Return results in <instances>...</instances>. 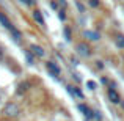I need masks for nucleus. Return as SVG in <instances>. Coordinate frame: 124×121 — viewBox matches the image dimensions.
<instances>
[{
	"instance_id": "1",
	"label": "nucleus",
	"mask_w": 124,
	"mask_h": 121,
	"mask_svg": "<svg viewBox=\"0 0 124 121\" xmlns=\"http://www.w3.org/2000/svg\"><path fill=\"white\" fill-rule=\"evenodd\" d=\"M19 113H21V107L16 102H6L3 107V115L6 118H17Z\"/></svg>"
},
{
	"instance_id": "2",
	"label": "nucleus",
	"mask_w": 124,
	"mask_h": 121,
	"mask_svg": "<svg viewBox=\"0 0 124 121\" xmlns=\"http://www.w3.org/2000/svg\"><path fill=\"white\" fill-rule=\"evenodd\" d=\"M76 50H77V54H79L80 57H83V58H86V57L91 55V47L86 44V42H77Z\"/></svg>"
},
{
	"instance_id": "3",
	"label": "nucleus",
	"mask_w": 124,
	"mask_h": 121,
	"mask_svg": "<svg viewBox=\"0 0 124 121\" xmlns=\"http://www.w3.org/2000/svg\"><path fill=\"white\" fill-rule=\"evenodd\" d=\"M107 96H108V99H110L112 104H119V102H121V96H119V93L116 91V88L112 87V85H110L108 90H107Z\"/></svg>"
},
{
	"instance_id": "4",
	"label": "nucleus",
	"mask_w": 124,
	"mask_h": 121,
	"mask_svg": "<svg viewBox=\"0 0 124 121\" xmlns=\"http://www.w3.org/2000/svg\"><path fill=\"white\" fill-rule=\"evenodd\" d=\"M46 68H47V71H49V73H50L54 77H58V76L61 74V68L58 66L57 63H54V61H47V63H46Z\"/></svg>"
},
{
	"instance_id": "5",
	"label": "nucleus",
	"mask_w": 124,
	"mask_h": 121,
	"mask_svg": "<svg viewBox=\"0 0 124 121\" xmlns=\"http://www.w3.org/2000/svg\"><path fill=\"white\" fill-rule=\"evenodd\" d=\"M30 52L38 58H44V55H46L44 47H41V46H38V44H31L30 46Z\"/></svg>"
},
{
	"instance_id": "6",
	"label": "nucleus",
	"mask_w": 124,
	"mask_h": 121,
	"mask_svg": "<svg viewBox=\"0 0 124 121\" xmlns=\"http://www.w3.org/2000/svg\"><path fill=\"white\" fill-rule=\"evenodd\" d=\"M83 36L90 41H99L101 40V33L97 30H85L83 32Z\"/></svg>"
},
{
	"instance_id": "7",
	"label": "nucleus",
	"mask_w": 124,
	"mask_h": 121,
	"mask_svg": "<svg viewBox=\"0 0 124 121\" xmlns=\"http://www.w3.org/2000/svg\"><path fill=\"white\" fill-rule=\"evenodd\" d=\"M31 16H33V21L36 22L38 25H41V27H44V25H46V21H44V16H42V11H39V9H33Z\"/></svg>"
},
{
	"instance_id": "8",
	"label": "nucleus",
	"mask_w": 124,
	"mask_h": 121,
	"mask_svg": "<svg viewBox=\"0 0 124 121\" xmlns=\"http://www.w3.org/2000/svg\"><path fill=\"white\" fill-rule=\"evenodd\" d=\"M79 110L83 113V116L86 120H93V109L88 107L86 104H79Z\"/></svg>"
},
{
	"instance_id": "9",
	"label": "nucleus",
	"mask_w": 124,
	"mask_h": 121,
	"mask_svg": "<svg viewBox=\"0 0 124 121\" xmlns=\"http://www.w3.org/2000/svg\"><path fill=\"white\" fill-rule=\"evenodd\" d=\"M68 93L71 94V96H74V97H79V99H83V93L79 90L77 87H72V85H68Z\"/></svg>"
},
{
	"instance_id": "10",
	"label": "nucleus",
	"mask_w": 124,
	"mask_h": 121,
	"mask_svg": "<svg viewBox=\"0 0 124 121\" xmlns=\"http://www.w3.org/2000/svg\"><path fill=\"white\" fill-rule=\"evenodd\" d=\"M0 25H3L6 30H9L11 27H14V25L11 24V21H9V17L5 14V13H0Z\"/></svg>"
},
{
	"instance_id": "11",
	"label": "nucleus",
	"mask_w": 124,
	"mask_h": 121,
	"mask_svg": "<svg viewBox=\"0 0 124 121\" xmlns=\"http://www.w3.org/2000/svg\"><path fill=\"white\" fill-rule=\"evenodd\" d=\"M9 32H11V36L14 38L16 41H21V40H22V33H21V30H17L16 27H11V28H9Z\"/></svg>"
},
{
	"instance_id": "12",
	"label": "nucleus",
	"mask_w": 124,
	"mask_h": 121,
	"mask_svg": "<svg viewBox=\"0 0 124 121\" xmlns=\"http://www.w3.org/2000/svg\"><path fill=\"white\" fill-rule=\"evenodd\" d=\"M115 44H116V47H118V49H123V50H124V35H116Z\"/></svg>"
},
{
	"instance_id": "13",
	"label": "nucleus",
	"mask_w": 124,
	"mask_h": 121,
	"mask_svg": "<svg viewBox=\"0 0 124 121\" xmlns=\"http://www.w3.org/2000/svg\"><path fill=\"white\" fill-rule=\"evenodd\" d=\"M28 87H30V83H28V82H22V83H19V87H17V94H24L25 91L28 90Z\"/></svg>"
},
{
	"instance_id": "14",
	"label": "nucleus",
	"mask_w": 124,
	"mask_h": 121,
	"mask_svg": "<svg viewBox=\"0 0 124 121\" xmlns=\"http://www.w3.org/2000/svg\"><path fill=\"white\" fill-rule=\"evenodd\" d=\"M63 32H64V38H66V41H71V40H72V33H71V28L69 27H64Z\"/></svg>"
},
{
	"instance_id": "15",
	"label": "nucleus",
	"mask_w": 124,
	"mask_h": 121,
	"mask_svg": "<svg viewBox=\"0 0 124 121\" xmlns=\"http://www.w3.org/2000/svg\"><path fill=\"white\" fill-rule=\"evenodd\" d=\"M58 19H60V21L61 22H64V21H66V17H68V16H66V9H58Z\"/></svg>"
},
{
	"instance_id": "16",
	"label": "nucleus",
	"mask_w": 124,
	"mask_h": 121,
	"mask_svg": "<svg viewBox=\"0 0 124 121\" xmlns=\"http://www.w3.org/2000/svg\"><path fill=\"white\" fill-rule=\"evenodd\" d=\"M88 5L91 8H99L101 6V0H88Z\"/></svg>"
},
{
	"instance_id": "17",
	"label": "nucleus",
	"mask_w": 124,
	"mask_h": 121,
	"mask_svg": "<svg viewBox=\"0 0 124 121\" xmlns=\"http://www.w3.org/2000/svg\"><path fill=\"white\" fill-rule=\"evenodd\" d=\"M57 3H58V8L60 9H68V2L66 0H57Z\"/></svg>"
},
{
	"instance_id": "18",
	"label": "nucleus",
	"mask_w": 124,
	"mask_h": 121,
	"mask_svg": "<svg viewBox=\"0 0 124 121\" xmlns=\"http://www.w3.org/2000/svg\"><path fill=\"white\" fill-rule=\"evenodd\" d=\"M76 5H77V8H79V13H82V14H83V13H86V8H85V5H83L82 2H79V0H77Z\"/></svg>"
},
{
	"instance_id": "19",
	"label": "nucleus",
	"mask_w": 124,
	"mask_h": 121,
	"mask_svg": "<svg viewBox=\"0 0 124 121\" xmlns=\"http://www.w3.org/2000/svg\"><path fill=\"white\" fill-rule=\"evenodd\" d=\"M19 3H22V5H25V6H33L35 0H19Z\"/></svg>"
},
{
	"instance_id": "20",
	"label": "nucleus",
	"mask_w": 124,
	"mask_h": 121,
	"mask_svg": "<svg viewBox=\"0 0 124 121\" xmlns=\"http://www.w3.org/2000/svg\"><path fill=\"white\" fill-rule=\"evenodd\" d=\"M93 118H94V120H97V121L102 120V115H101L99 110H93Z\"/></svg>"
},
{
	"instance_id": "21",
	"label": "nucleus",
	"mask_w": 124,
	"mask_h": 121,
	"mask_svg": "<svg viewBox=\"0 0 124 121\" xmlns=\"http://www.w3.org/2000/svg\"><path fill=\"white\" fill-rule=\"evenodd\" d=\"M86 85H88V88H90V90H96V82L88 80V82H86Z\"/></svg>"
},
{
	"instance_id": "22",
	"label": "nucleus",
	"mask_w": 124,
	"mask_h": 121,
	"mask_svg": "<svg viewBox=\"0 0 124 121\" xmlns=\"http://www.w3.org/2000/svg\"><path fill=\"white\" fill-rule=\"evenodd\" d=\"M50 6H52L54 9H60V8H58V3H57V0H52V2H50Z\"/></svg>"
},
{
	"instance_id": "23",
	"label": "nucleus",
	"mask_w": 124,
	"mask_h": 121,
	"mask_svg": "<svg viewBox=\"0 0 124 121\" xmlns=\"http://www.w3.org/2000/svg\"><path fill=\"white\" fill-rule=\"evenodd\" d=\"M27 58H28V63L33 65V57H31V52H27Z\"/></svg>"
},
{
	"instance_id": "24",
	"label": "nucleus",
	"mask_w": 124,
	"mask_h": 121,
	"mask_svg": "<svg viewBox=\"0 0 124 121\" xmlns=\"http://www.w3.org/2000/svg\"><path fill=\"white\" fill-rule=\"evenodd\" d=\"M96 68H97V69H102V68H104L102 61H96Z\"/></svg>"
},
{
	"instance_id": "25",
	"label": "nucleus",
	"mask_w": 124,
	"mask_h": 121,
	"mask_svg": "<svg viewBox=\"0 0 124 121\" xmlns=\"http://www.w3.org/2000/svg\"><path fill=\"white\" fill-rule=\"evenodd\" d=\"M71 63H72V65H79V60H77V58H71Z\"/></svg>"
}]
</instances>
